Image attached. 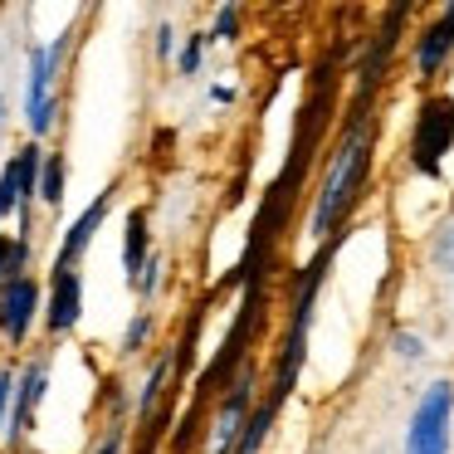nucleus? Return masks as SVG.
Here are the masks:
<instances>
[{
    "label": "nucleus",
    "instance_id": "obj_1",
    "mask_svg": "<svg viewBox=\"0 0 454 454\" xmlns=\"http://www.w3.org/2000/svg\"><path fill=\"white\" fill-rule=\"evenodd\" d=\"M366 171H372V132L366 128H347V142L337 147V157L327 161V176L317 186V200H313V239H327L356 206V191L366 186Z\"/></svg>",
    "mask_w": 454,
    "mask_h": 454
},
{
    "label": "nucleus",
    "instance_id": "obj_2",
    "mask_svg": "<svg viewBox=\"0 0 454 454\" xmlns=\"http://www.w3.org/2000/svg\"><path fill=\"white\" fill-rule=\"evenodd\" d=\"M323 264H327V254H317L313 264L303 269V284H298V294H294L288 337H284V347H278V372H274V386H269V395H264L274 411H284L288 391H294L298 372H303V362H308V333H313V303H317V284H323Z\"/></svg>",
    "mask_w": 454,
    "mask_h": 454
},
{
    "label": "nucleus",
    "instance_id": "obj_3",
    "mask_svg": "<svg viewBox=\"0 0 454 454\" xmlns=\"http://www.w3.org/2000/svg\"><path fill=\"white\" fill-rule=\"evenodd\" d=\"M450 147H454V98L450 93H425L411 128V167L434 181Z\"/></svg>",
    "mask_w": 454,
    "mask_h": 454
},
{
    "label": "nucleus",
    "instance_id": "obj_4",
    "mask_svg": "<svg viewBox=\"0 0 454 454\" xmlns=\"http://www.w3.org/2000/svg\"><path fill=\"white\" fill-rule=\"evenodd\" d=\"M450 425H454V386L430 381L411 411V425H405V454H450Z\"/></svg>",
    "mask_w": 454,
    "mask_h": 454
},
{
    "label": "nucleus",
    "instance_id": "obj_5",
    "mask_svg": "<svg viewBox=\"0 0 454 454\" xmlns=\"http://www.w3.org/2000/svg\"><path fill=\"white\" fill-rule=\"evenodd\" d=\"M64 40L69 35H59L44 50H30V132L35 137H44L54 128V69L64 59Z\"/></svg>",
    "mask_w": 454,
    "mask_h": 454
},
{
    "label": "nucleus",
    "instance_id": "obj_6",
    "mask_svg": "<svg viewBox=\"0 0 454 454\" xmlns=\"http://www.w3.org/2000/svg\"><path fill=\"white\" fill-rule=\"evenodd\" d=\"M35 313H40V284H35L30 274L5 278V284H0V333L11 337V342H25Z\"/></svg>",
    "mask_w": 454,
    "mask_h": 454
},
{
    "label": "nucleus",
    "instance_id": "obj_7",
    "mask_svg": "<svg viewBox=\"0 0 454 454\" xmlns=\"http://www.w3.org/2000/svg\"><path fill=\"white\" fill-rule=\"evenodd\" d=\"M249 411H254V405H249V372H239L235 381L225 386V401H220V415H215V434H210V454H235Z\"/></svg>",
    "mask_w": 454,
    "mask_h": 454
},
{
    "label": "nucleus",
    "instance_id": "obj_8",
    "mask_svg": "<svg viewBox=\"0 0 454 454\" xmlns=\"http://www.w3.org/2000/svg\"><path fill=\"white\" fill-rule=\"evenodd\" d=\"M83 313V278L74 269H54L50 284V308H44V327L50 333H74Z\"/></svg>",
    "mask_w": 454,
    "mask_h": 454
},
{
    "label": "nucleus",
    "instance_id": "obj_9",
    "mask_svg": "<svg viewBox=\"0 0 454 454\" xmlns=\"http://www.w3.org/2000/svg\"><path fill=\"white\" fill-rule=\"evenodd\" d=\"M450 50H454V0L425 25L420 40H415V74H420V79H434V74L444 69V59H450Z\"/></svg>",
    "mask_w": 454,
    "mask_h": 454
},
{
    "label": "nucleus",
    "instance_id": "obj_10",
    "mask_svg": "<svg viewBox=\"0 0 454 454\" xmlns=\"http://www.w3.org/2000/svg\"><path fill=\"white\" fill-rule=\"evenodd\" d=\"M108 210H113V186L103 191V196L93 200V206L83 210V215L74 220L69 230H64V245H59V259H54V269H74V259H79L83 249L93 245V235H98V225L108 220Z\"/></svg>",
    "mask_w": 454,
    "mask_h": 454
},
{
    "label": "nucleus",
    "instance_id": "obj_11",
    "mask_svg": "<svg viewBox=\"0 0 454 454\" xmlns=\"http://www.w3.org/2000/svg\"><path fill=\"white\" fill-rule=\"evenodd\" d=\"M44 381H50V372H44L40 362H35V366H25L20 386H15V411H11V440H25V434H30V425H35V411H40V401H44Z\"/></svg>",
    "mask_w": 454,
    "mask_h": 454
},
{
    "label": "nucleus",
    "instance_id": "obj_12",
    "mask_svg": "<svg viewBox=\"0 0 454 454\" xmlns=\"http://www.w3.org/2000/svg\"><path fill=\"white\" fill-rule=\"evenodd\" d=\"M122 269H128V284L137 288L142 269H147V215L132 210L128 215V239H122Z\"/></svg>",
    "mask_w": 454,
    "mask_h": 454
},
{
    "label": "nucleus",
    "instance_id": "obj_13",
    "mask_svg": "<svg viewBox=\"0 0 454 454\" xmlns=\"http://www.w3.org/2000/svg\"><path fill=\"white\" fill-rule=\"evenodd\" d=\"M20 206H25V167H20V152H15L0 171V215H11Z\"/></svg>",
    "mask_w": 454,
    "mask_h": 454
},
{
    "label": "nucleus",
    "instance_id": "obj_14",
    "mask_svg": "<svg viewBox=\"0 0 454 454\" xmlns=\"http://www.w3.org/2000/svg\"><path fill=\"white\" fill-rule=\"evenodd\" d=\"M64 181H69L64 157H59V152L44 157V167H40V200H44V206H64Z\"/></svg>",
    "mask_w": 454,
    "mask_h": 454
},
{
    "label": "nucleus",
    "instance_id": "obj_15",
    "mask_svg": "<svg viewBox=\"0 0 454 454\" xmlns=\"http://www.w3.org/2000/svg\"><path fill=\"white\" fill-rule=\"evenodd\" d=\"M167 376H171V356H161V362L152 366V376H147V391H142V420H147V415L157 411V401H161V386H167Z\"/></svg>",
    "mask_w": 454,
    "mask_h": 454
},
{
    "label": "nucleus",
    "instance_id": "obj_16",
    "mask_svg": "<svg viewBox=\"0 0 454 454\" xmlns=\"http://www.w3.org/2000/svg\"><path fill=\"white\" fill-rule=\"evenodd\" d=\"M430 259H434V269H444V274H454V225H444L440 235H434V245H430Z\"/></svg>",
    "mask_w": 454,
    "mask_h": 454
},
{
    "label": "nucleus",
    "instance_id": "obj_17",
    "mask_svg": "<svg viewBox=\"0 0 454 454\" xmlns=\"http://www.w3.org/2000/svg\"><path fill=\"white\" fill-rule=\"evenodd\" d=\"M235 30H239V11H235V5H225V11H220L215 15V30H210V40H235Z\"/></svg>",
    "mask_w": 454,
    "mask_h": 454
},
{
    "label": "nucleus",
    "instance_id": "obj_18",
    "mask_svg": "<svg viewBox=\"0 0 454 454\" xmlns=\"http://www.w3.org/2000/svg\"><path fill=\"white\" fill-rule=\"evenodd\" d=\"M147 333H152V317L137 313V317H132V327H128V337H122V352H137V347L147 342Z\"/></svg>",
    "mask_w": 454,
    "mask_h": 454
},
{
    "label": "nucleus",
    "instance_id": "obj_19",
    "mask_svg": "<svg viewBox=\"0 0 454 454\" xmlns=\"http://www.w3.org/2000/svg\"><path fill=\"white\" fill-rule=\"evenodd\" d=\"M200 50H206V35H191V40H186V50H181V74H196L200 69Z\"/></svg>",
    "mask_w": 454,
    "mask_h": 454
},
{
    "label": "nucleus",
    "instance_id": "obj_20",
    "mask_svg": "<svg viewBox=\"0 0 454 454\" xmlns=\"http://www.w3.org/2000/svg\"><path fill=\"white\" fill-rule=\"evenodd\" d=\"M11 391H15V372H0V430H5V415H11Z\"/></svg>",
    "mask_w": 454,
    "mask_h": 454
},
{
    "label": "nucleus",
    "instance_id": "obj_21",
    "mask_svg": "<svg viewBox=\"0 0 454 454\" xmlns=\"http://www.w3.org/2000/svg\"><path fill=\"white\" fill-rule=\"evenodd\" d=\"M395 352H401V356H420L425 342H420V337H411V333H395Z\"/></svg>",
    "mask_w": 454,
    "mask_h": 454
},
{
    "label": "nucleus",
    "instance_id": "obj_22",
    "mask_svg": "<svg viewBox=\"0 0 454 454\" xmlns=\"http://www.w3.org/2000/svg\"><path fill=\"white\" fill-rule=\"evenodd\" d=\"M157 54H171V25H161V30H157Z\"/></svg>",
    "mask_w": 454,
    "mask_h": 454
},
{
    "label": "nucleus",
    "instance_id": "obj_23",
    "mask_svg": "<svg viewBox=\"0 0 454 454\" xmlns=\"http://www.w3.org/2000/svg\"><path fill=\"white\" fill-rule=\"evenodd\" d=\"M118 450H122V430H113V434H108V444H103L98 454H118Z\"/></svg>",
    "mask_w": 454,
    "mask_h": 454
},
{
    "label": "nucleus",
    "instance_id": "obj_24",
    "mask_svg": "<svg viewBox=\"0 0 454 454\" xmlns=\"http://www.w3.org/2000/svg\"><path fill=\"white\" fill-rule=\"evenodd\" d=\"M0 118H5V98H0Z\"/></svg>",
    "mask_w": 454,
    "mask_h": 454
}]
</instances>
